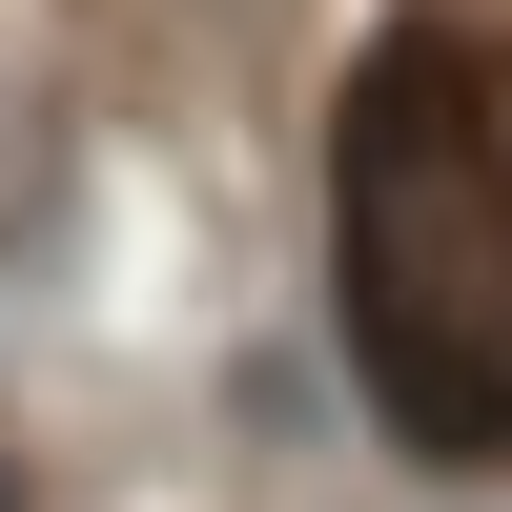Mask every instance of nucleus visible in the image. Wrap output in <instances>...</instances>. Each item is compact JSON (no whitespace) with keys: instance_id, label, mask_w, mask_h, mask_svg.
Returning a JSON list of instances; mask_svg holds the SVG:
<instances>
[{"instance_id":"nucleus-1","label":"nucleus","mask_w":512,"mask_h":512,"mask_svg":"<svg viewBox=\"0 0 512 512\" xmlns=\"http://www.w3.org/2000/svg\"><path fill=\"white\" fill-rule=\"evenodd\" d=\"M328 328L390 451H512V82L472 21H390L328 103Z\"/></svg>"}]
</instances>
